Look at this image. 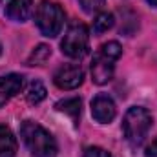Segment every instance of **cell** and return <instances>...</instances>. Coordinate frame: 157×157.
<instances>
[{"label": "cell", "mask_w": 157, "mask_h": 157, "mask_svg": "<svg viewBox=\"0 0 157 157\" xmlns=\"http://www.w3.org/2000/svg\"><path fill=\"white\" fill-rule=\"evenodd\" d=\"M82 80H84V71L77 64H64L53 75V82L60 90H75L82 84Z\"/></svg>", "instance_id": "6"}, {"label": "cell", "mask_w": 157, "mask_h": 157, "mask_svg": "<svg viewBox=\"0 0 157 157\" xmlns=\"http://www.w3.org/2000/svg\"><path fill=\"white\" fill-rule=\"evenodd\" d=\"M62 53L71 59H82L90 51V33L82 22H73L60 42Z\"/></svg>", "instance_id": "4"}, {"label": "cell", "mask_w": 157, "mask_h": 157, "mask_svg": "<svg viewBox=\"0 0 157 157\" xmlns=\"http://www.w3.org/2000/svg\"><path fill=\"white\" fill-rule=\"evenodd\" d=\"M82 157H112L110 152H106L104 148H99V146H91V148H86L84 155Z\"/></svg>", "instance_id": "16"}, {"label": "cell", "mask_w": 157, "mask_h": 157, "mask_svg": "<svg viewBox=\"0 0 157 157\" xmlns=\"http://www.w3.org/2000/svg\"><path fill=\"white\" fill-rule=\"evenodd\" d=\"M150 6H154V7H157V0H146Z\"/></svg>", "instance_id": "18"}, {"label": "cell", "mask_w": 157, "mask_h": 157, "mask_svg": "<svg viewBox=\"0 0 157 157\" xmlns=\"http://www.w3.org/2000/svg\"><path fill=\"white\" fill-rule=\"evenodd\" d=\"M113 22H115V18H113L112 13H99L95 17V20H93V31L101 35V33L112 29L113 28Z\"/></svg>", "instance_id": "14"}, {"label": "cell", "mask_w": 157, "mask_h": 157, "mask_svg": "<svg viewBox=\"0 0 157 157\" xmlns=\"http://www.w3.org/2000/svg\"><path fill=\"white\" fill-rule=\"evenodd\" d=\"M78 4L82 6V9L86 13H99L104 7L106 0H78Z\"/></svg>", "instance_id": "15"}, {"label": "cell", "mask_w": 157, "mask_h": 157, "mask_svg": "<svg viewBox=\"0 0 157 157\" xmlns=\"http://www.w3.org/2000/svg\"><path fill=\"white\" fill-rule=\"evenodd\" d=\"M35 22L44 37H57L64 26V9L55 2L44 0L35 11Z\"/></svg>", "instance_id": "3"}, {"label": "cell", "mask_w": 157, "mask_h": 157, "mask_svg": "<svg viewBox=\"0 0 157 157\" xmlns=\"http://www.w3.org/2000/svg\"><path fill=\"white\" fill-rule=\"evenodd\" d=\"M33 11V0H7L6 15L15 22H24L29 18Z\"/></svg>", "instance_id": "9"}, {"label": "cell", "mask_w": 157, "mask_h": 157, "mask_svg": "<svg viewBox=\"0 0 157 157\" xmlns=\"http://www.w3.org/2000/svg\"><path fill=\"white\" fill-rule=\"evenodd\" d=\"M144 155L146 157H157V137L146 146V150H144Z\"/></svg>", "instance_id": "17"}, {"label": "cell", "mask_w": 157, "mask_h": 157, "mask_svg": "<svg viewBox=\"0 0 157 157\" xmlns=\"http://www.w3.org/2000/svg\"><path fill=\"white\" fill-rule=\"evenodd\" d=\"M22 86H24V77L18 73H9L0 77V108L7 104L17 93H20Z\"/></svg>", "instance_id": "8"}, {"label": "cell", "mask_w": 157, "mask_h": 157, "mask_svg": "<svg viewBox=\"0 0 157 157\" xmlns=\"http://www.w3.org/2000/svg\"><path fill=\"white\" fill-rule=\"evenodd\" d=\"M49 55H51V49L46 44H40V46H37L31 51V55L28 59V64L29 66H42V64H46V60L49 59Z\"/></svg>", "instance_id": "13"}, {"label": "cell", "mask_w": 157, "mask_h": 157, "mask_svg": "<svg viewBox=\"0 0 157 157\" xmlns=\"http://www.w3.org/2000/svg\"><path fill=\"white\" fill-rule=\"evenodd\" d=\"M80 106H82V102H80V99L77 97H71V99H64V101H60V102H57V110L59 112H62V113H66V115H70L71 121L77 124L78 119H80Z\"/></svg>", "instance_id": "11"}, {"label": "cell", "mask_w": 157, "mask_h": 157, "mask_svg": "<svg viewBox=\"0 0 157 157\" xmlns=\"http://www.w3.org/2000/svg\"><path fill=\"white\" fill-rule=\"evenodd\" d=\"M115 60L117 59L108 55L104 49H99V53L93 57V62H91V80L99 86L110 82L115 71Z\"/></svg>", "instance_id": "5"}, {"label": "cell", "mask_w": 157, "mask_h": 157, "mask_svg": "<svg viewBox=\"0 0 157 157\" xmlns=\"http://www.w3.org/2000/svg\"><path fill=\"white\" fill-rule=\"evenodd\" d=\"M46 88H44V84L40 82V80H33L29 86H28V90H26V99H28V102L29 104H39L40 101H44L46 99Z\"/></svg>", "instance_id": "12"}, {"label": "cell", "mask_w": 157, "mask_h": 157, "mask_svg": "<svg viewBox=\"0 0 157 157\" xmlns=\"http://www.w3.org/2000/svg\"><path fill=\"white\" fill-rule=\"evenodd\" d=\"M152 128V115L146 108L133 106L126 112L122 119V132L132 146H139Z\"/></svg>", "instance_id": "2"}, {"label": "cell", "mask_w": 157, "mask_h": 157, "mask_svg": "<svg viewBox=\"0 0 157 157\" xmlns=\"http://www.w3.org/2000/svg\"><path fill=\"white\" fill-rule=\"evenodd\" d=\"M117 113V108H115V102L110 95L106 93H99L93 101H91V115L97 122H112L115 119Z\"/></svg>", "instance_id": "7"}, {"label": "cell", "mask_w": 157, "mask_h": 157, "mask_svg": "<svg viewBox=\"0 0 157 157\" xmlns=\"http://www.w3.org/2000/svg\"><path fill=\"white\" fill-rule=\"evenodd\" d=\"M20 137L31 155L35 157H53L57 152V143L53 135L39 122L24 121L20 124Z\"/></svg>", "instance_id": "1"}, {"label": "cell", "mask_w": 157, "mask_h": 157, "mask_svg": "<svg viewBox=\"0 0 157 157\" xmlns=\"http://www.w3.org/2000/svg\"><path fill=\"white\" fill-rule=\"evenodd\" d=\"M17 154V139L13 132L0 124V157H15Z\"/></svg>", "instance_id": "10"}, {"label": "cell", "mask_w": 157, "mask_h": 157, "mask_svg": "<svg viewBox=\"0 0 157 157\" xmlns=\"http://www.w3.org/2000/svg\"><path fill=\"white\" fill-rule=\"evenodd\" d=\"M0 51H2V48H0Z\"/></svg>", "instance_id": "19"}]
</instances>
